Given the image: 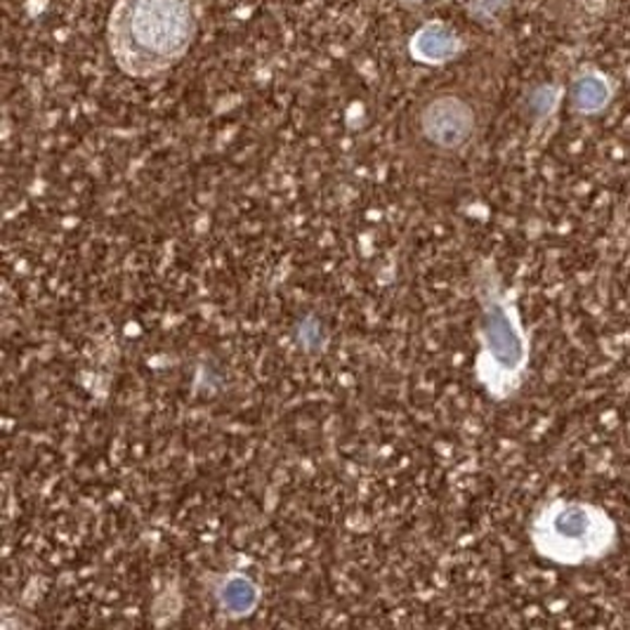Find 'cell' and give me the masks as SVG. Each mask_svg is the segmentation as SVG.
I'll return each instance as SVG.
<instances>
[{"mask_svg":"<svg viewBox=\"0 0 630 630\" xmlns=\"http://www.w3.org/2000/svg\"><path fill=\"white\" fill-rule=\"evenodd\" d=\"M409 3H421V0H409Z\"/></svg>","mask_w":630,"mask_h":630,"instance_id":"ba28073f","label":"cell"},{"mask_svg":"<svg viewBox=\"0 0 630 630\" xmlns=\"http://www.w3.org/2000/svg\"><path fill=\"white\" fill-rule=\"evenodd\" d=\"M460 50L458 36L444 24H425L411 41V53L416 59L427 65H439V61L451 59Z\"/></svg>","mask_w":630,"mask_h":630,"instance_id":"5b68a950","label":"cell"},{"mask_svg":"<svg viewBox=\"0 0 630 630\" xmlns=\"http://www.w3.org/2000/svg\"><path fill=\"white\" fill-rule=\"evenodd\" d=\"M202 0H118L112 14V53L130 76H157L187 55Z\"/></svg>","mask_w":630,"mask_h":630,"instance_id":"6da1fadb","label":"cell"},{"mask_svg":"<svg viewBox=\"0 0 630 630\" xmlns=\"http://www.w3.org/2000/svg\"><path fill=\"white\" fill-rule=\"evenodd\" d=\"M421 128L433 145L442 149H456L468 142L474 128V114L463 100L454 95H442L423 110Z\"/></svg>","mask_w":630,"mask_h":630,"instance_id":"277c9868","label":"cell"},{"mask_svg":"<svg viewBox=\"0 0 630 630\" xmlns=\"http://www.w3.org/2000/svg\"><path fill=\"white\" fill-rule=\"evenodd\" d=\"M617 522L600 505L579 499H552L536 513L529 539L536 555L562 566L607 558L617 546Z\"/></svg>","mask_w":630,"mask_h":630,"instance_id":"3957f363","label":"cell"},{"mask_svg":"<svg viewBox=\"0 0 630 630\" xmlns=\"http://www.w3.org/2000/svg\"><path fill=\"white\" fill-rule=\"evenodd\" d=\"M218 603L225 614L234 619H243L253 614L260 605V588L255 581L243 574H229L218 586Z\"/></svg>","mask_w":630,"mask_h":630,"instance_id":"8992f818","label":"cell"},{"mask_svg":"<svg viewBox=\"0 0 630 630\" xmlns=\"http://www.w3.org/2000/svg\"><path fill=\"white\" fill-rule=\"evenodd\" d=\"M609 98V88L600 76H583L574 85V104L581 112H595L603 110Z\"/></svg>","mask_w":630,"mask_h":630,"instance_id":"52a82bcc","label":"cell"},{"mask_svg":"<svg viewBox=\"0 0 630 630\" xmlns=\"http://www.w3.org/2000/svg\"><path fill=\"white\" fill-rule=\"evenodd\" d=\"M480 300V352L474 357V376L489 397H513L529 371L531 347L522 324L515 296L505 288L494 265L484 263L474 279Z\"/></svg>","mask_w":630,"mask_h":630,"instance_id":"7a4b0ae2","label":"cell"}]
</instances>
